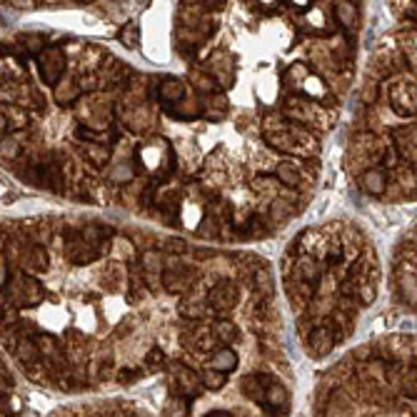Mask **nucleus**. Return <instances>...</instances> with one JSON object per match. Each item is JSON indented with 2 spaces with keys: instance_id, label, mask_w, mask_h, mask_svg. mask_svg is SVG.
Masks as SVG:
<instances>
[{
  "instance_id": "f257e3e1",
  "label": "nucleus",
  "mask_w": 417,
  "mask_h": 417,
  "mask_svg": "<svg viewBox=\"0 0 417 417\" xmlns=\"http://www.w3.org/2000/svg\"><path fill=\"white\" fill-rule=\"evenodd\" d=\"M43 297H45V287L27 270H18L5 282V305H13L18 310H30L38 308Z\"/></svg>"
},
{
  "instance_id": "f03ea898",
  "label": "nucleus",
  "mask_w": 417,
  "mask_h": 417,
  "mask_svg": "<svg viewBox=\"0 0 417 417\" xmlns=\"http://www.w3.org/2000/svg\"><path fill=\"white\" fill-rule=\"evenodd\" d=\"M110 245H100L93 243L90 238L82 235V230H68L63 233V258L70 265H90V262L100 260L103 255H108Z\"/></svg>"
},
{
  "instance_id": "7ed1b4c3",
  "label": "nucleus",
  "mask_w": 417,
  "mask_h": 417,
  "mask_svg": "<svg viewBox=\"0 0 417 417\" xmlns=\"http://www.w3.org/2000/svg\"><path fill=\"white\" fill-rule=\"evenodd\" d=\"M35 63H38L41 80L45 82V85H50V88H55V85L63 80V76H65V55H63V50L58 48L43 50Z\"/></svg>"
},
{
  "instance_id": "20e7f679",
  "label": "nucleus",
  "mask_w": 417,
  "mask_h": 417,
  "mask_svg": "<svg viewBox=\"0 0 417 417\" xmlns=\"http://www.w3.org/2000/svg\"><path fill=\"white\" fill-rule=\"evenodd\" d=\"M207 73H210L223 90H230L235 85V58L225 50H215L207 58Z\"/></svg>"
},
{
  "instance_id": "39448f33",
  "label": "nucleus",
  "mask_w": 417,
  "mask_h": 417,
  "mask_svg": "<svg viewBox=\"0 0 417 417\" xmlns=\"http://www.w3.org/2000/svg\"><path fill=\"white\" fill-rule=\"evenodd\" d=\"M240 302V293L235 282L230 280H220L210 287V293H207V305H210L215 313H230V310L238 308Z\"/></svg>"
},
{
  "instance_id": "423d86ee",
  "label": "nucleus",
  "mask_w": 417,
  "mask_h": 417,
  "mask_svg": "<svg viewBox=\"0 0 417 417\" xmlns=\"http://www.w3.org/2000/svg\"><path fill=\"white\" fill-rule=\"evenodd\" d=\"M305 342H308L310 357H325L335 350L340 337H337V333L330 328V325H317V328H313L308 335H305Z\"/></svg>"
},
{
  "instance_id": "0eeeda50",
  "label": "nucleus",
  "mask_w": 417,
  "mask_h": 417,
  "mask_svg": "<svg viewBox=\"0 0 417 417\" xmlns=\"http://www.w3.org/2000/svg\"><path fill=\"white\" fill-rule=\"evenodd\" d=\"M200 275L195 270H172V267H165L160 273V285H163L165 293L170 295H183V293H190L192 282L198 280Z\"/></svg>"
},
{
  "instance_id": "6e6552de",
  "label": "nucleus",
  "mask_w": 417,
  "mask_h": 417,
  "mask_svg": "<svg viewBox=\"0 0 417 417\" xmlns=\"http://www.w3.org/2000/svg\"><path fill=\"white\" fill-rule=\"evenodd\" d=\"M273 175L280 180L282 188H302V183H305V165H300L293 157H287V160L275 165Z\"/></svg>"
},
{
  "instance_id": "1a4fd4ad",
  "label": "nucleus",
  "mask_w": 417,
  "mask_h": 417,
  "mask_svg": "<svg viewBox=\"0 0 417 417\" xmlns=\"http://www.w3.org/2000/svg\"><path fill=\"white\" fill-rule=\"evenodd\" d=\"M125 117V125H128V131L131 133H150L153 128H155V117H153L150 108L145 103H137L133 110H128V115Z\"/></svg>"
},
{
  "instance_id": "9d476101",
  "label": "nucleus",
  "mask_w": 417,
  "mask_h": 417,
  "mask_svg": "<svg viewBox=\"0 0 417 417\" xmlns=\"http://www.w3.org/2000/svg\"><path fill=\"white\" fill-rule=\"evenodd\" d=\"M295 212H297V207H295L290 200L282 198V195H275V198L267 203V218H270V223H273L275 230H280L287 220L293 218Z\"/></svg>"
},
{
  "instance_id": "9b49d317",
  "label": "nucleus",
  "mask_w": 417,
  "mask_h": 417,
  "mask_svg": "<svg viewBox=\"0 0 417 417\" xmlns=\"http://www.w3.org/2000/svg\"><path fill=\"white\" fill-rule=\"evenodd\" d=\"M30 117H27L25 108L15 103H5L3 105V133H18V131H25Z\"/></svg>"
},
{
  "instance_id": "f8f14e48",
  "label": "nucleus",
  "mask_w": 417,
  "mask_h": 417,
  "mask_svg": "<svg viewBox=\"0 0 417 417\" xmlns=\"http://www.w3.org/2000/svg\"><path fill=\"white\" fill-rule=\"evenodd\" d=\"M240 390H243V395H245L250 403H255L258 407H265L267 385H265V380H262V375H258V372L245 375L243 380H240Z\"/></svg>"
},
{
  "instance_id": "ddd939ff",
  "label": "nucleus",
  "mask_w": 417,
  "mask_h": 417,
  "mask_svg": "<svg viewBox=\"0 0 417 417\" xmlns=\"http://www.w3.org/2000/svg\"><path fill=\"white\" fill-rule=\"evenodd\" d=\"M157 93H160L163 105H175V103H180V100H185V95H188V85H185L180 78H165V80H160Z\"/></svg>"
},
{
  "instance_id": "4468645a",
  "label": "nucleus",
  "mask_w": 417,
  "mask_h": 417,
  "mask_svg": "<svg viewBox=\"0 0 417 417\" xmlns=\"http://www.w3.org/2000/svg\"><path fill=\"white\" fill-rule=\"evenodd\" d=\"M207 365H210V368L223 370V372H233V370H238L240 360H238V355H235L233 350H230V345H220V348H215L210 352V357H207Z\"/></svg>"
},
{
  "instance_id": "2eb2a0df",
  "label": "nucleus",
  "mask_w": 417,
  "mask_h": 417,
  "mask_svg": "<svg viewBox=\"0 0 417 417\" xmlns=\"http://www.w3.org/2000/svg\"><path fill=\"white\" fill-rule=\"evenodd\" d=\"M285 405H287L285 385L270 380V383H267V390H265V407H262V410H267V415H278Z\"/></svg>"
},
{
  "instance_id": "dca6fc26",
  "label": "nucleus",
  "mask_w": 417,
  "mask_h": 417,
  "mask_svg": "<svg viewBox=\"0 0 417 417\" xmlns=\"http://www.w3.org/2000/svg\"><path fill=\"white\" fill-rule=\"evenodd\" d=\"M50 265V258H48V247L43 245H35L27 250V258L23 260V270H27V273L33 275H41L45 273Z\"/></svg>"
},
{
  "instance_id": "f3484780",
  "label": "nucleus",
  "mask_w": 417,
  "mask_h": 417,
  "mask_svg": "<svg viewBox=\"0 0 417 417\" xmlns=\"http://www.w3.org/2000/svg\"><path fill=\"white\" fill-rule=\"evenodd\" d=\"M333 13H335L337 25L345 27V30H352L357 25V5L352 0H335Z\"/></svg>"
},
{
  "instance_id": "a211bd4d",
  "label": "nucleus",
  "mask_w": 417,
  "mask_h": 417,
  "mask_svg": "<svg viewBox=\"0 0 417 417\" xmlns=\"http://www.w3.org/2000/svg\"><path fill=\"white\" fill-rule=\"evenodd\" d=\"M80 95H82V88L78 80H65L55 85V103L60 105V108H70L76 100H80Z\"/></svg>"
},
{
  "instance_id": "6ab92c4d",
  "label": "nucleus",
  "mask_w": 417,
  "mask_h": 417,
  "mask_svg": "<svg viewBox=\"0 0 417 417\" xmlns=\"http://www.w3.org/2000/svg\"><path fill=\"white\" fill-rule=\"evenodd\" d=\"M210 310H212L210 305H205L200 297H192V295H188V297L180 302V313H183L185 320H190V322L205 320V315L210 313Z\"/></svg>"
},
{
  "instance_id": "aec40b11",
  "label": "nucleus",
  "mask_w": 417,
  "mask_h": 417,
  "mask_svg": "<svg viewBox=\"0 0 417 417\" xmlns=\"http://www.w3.org/2000/svg\"><path fill=\"white\" fill-rule=\"evenodd\" d=\"M215 337H218L220 345H233V342L240 340V328L235 325L233 320H225V317H220L210 325Z\"/></svg>"
},
{
  "instance_id": "412c9836",
  "label": "nucleus",
  "mask_w": 417,
  "mask_h": 417,
  "mask_svg": "<svg viewBox=\"0 0 417 417\" xmlns=\"http://www.w3.org/2000/svg\"><path fill=\"white\" fill-rule=\"evenodd\" d=\"M190 85L198 93L203 95H212V93H218V80L210 76V73H203V70H190Z\"/></svg>"
},
{
  "instance_id": "4be33fe9",
  "label": "nucleus",
  "mask_w": 417,
  "mask_h": 417,
  "mask_svg": "<svg viewBox=\"0 0 417 417\" xmlns=\"http://www.w3.org/2000/svg\"><path fill=\"white\" fill-rule=\"evenodd\" d=\"M82 160H88L93 168H105L110 163V150L108 145L90 143L88 148H82Z\"/></svg>"
},
{
  "instance_id": "5701e85b",
  "label": "nucleus",
  "mask_w": 417,
  "mask_h": 417,
  "mask_svg": "<svg viewBox=\"0 0 417 417\" xmlns=\"http://www.w3.org/2000/svg\"><path fill=\"white\" fill-rule=\"evenodd\" d=\"M200 380H203V387H205V390L218 392V390H223V387H225L227 372H223V370L210 368V365H207V368L200 372Z\"/></svg>"
},
{
  "instance_id": "b1692460",
  "label": "nucleus",
  "mask_w": 417,
  "mask_h": 417,
  "mask_svg": "<svg viewBox=\"0 0 417 417\" xmlns=\"http://www.w3.org/2000/svg\"><path fill=\"white\" fill-rule=\"evenodd\" d=\"M135 175H137V170L131 163H117V165L110 168L108 180L110 183H115V185H131L133 180H135Z\"/></svg>"
},
{
  "instance_id": "393cba45",
  "label": "nucleus",
  "mask_w": 417,
  "mask_h": 417,
  "mask_svg": "<svg viewBox=\"0 0 417 417\" xmlns=\"http://www.w3.org/2000/svg\"><path fill=\"white\" fill-rule=\"evenodd\" d=\"M33 342L35 348L41 350V355H53V352H58V350H63L60 340L53 335V333H33Z\"/></svg>"
},
{
  "instance_id": "a878e982",
  "label": "nucleus",
  "mask_w": 417,
  "mask_h": 417,
  "mask_svg": "<svg viewBox=\"0 0 417 417\" xmlns=\"http://www.w3.org/2000/svg\"><path fill=\"white\" fill-rule=\"evenodd\" d=\"M140 267L145 270V275H160L165 270V260L160 258L157 250H145L140 255Z\"/></svg>"
},
{
  "instance_id": "bb28decb",
  "label": "nucleus",
  "mask_w": 417,
  "mask_h": 417,
  "mask_svg": "<svg viewBox=\"0 0 417 417\" xmlns=\"http://www.w3.org/2000/svg\"><path fill=\"white\" fill-rule=\"evenodd\" d=\"M165 363H168V357H165V352L157 345H153L148 352H145V357H143V365H145V370H150V372H157V370H163L165 368Z\"/></svg>"
},
{
  "instance_id": "cd10ccee",
  "label": "nucleus",
  "mask_w": 417,
  "mask_h": 417,
  "mask_svg": "<svg viewBox=\"0 0 417 417\" xmlns=\"http://www.w3.org/2000/svg\"><path fill=\"white\" fill-rule=\"evenodd\" d=\"M253 287H255V293L258 295L273 293V280H270L267 267H258V270H253Z\"/></svg>"
},
{
  "instance_id": "c85d7f7f",
  "label": "nucleus",
  "mask_w": 417,
  "mask_h": 417,
  "mask_svg": "<svg viewBox=\"0 0 417 417\" xmlns=\"http://www.w3.org/2000/svg\"><path fill=\"white\" fill-rule=\"evenodd\" d=\"M21 153H25L23 150V143L21 140H15L13 133H8V135L3 137V157H5L8 163H13V160L21 157Z\"/></svg>"
},
{
  "instance_id": "c756f323",
  "label": "nucleus",
  "mask_w": 417,
  "mask_h": 417,
  "mask_svg": "<svg viewBox=\"0 0 417 417\" xmlns=\"http://www.w3.org/2000/svg\"><path fill=\"white\" fill-rule=\"evenodd\" d=\"M23 50L30 55H41L43 50H45V38H43V35H25Z\"/></svg>"
},
{
  "instance_id": "7c9ffc66",
  "label": "nucleus",
  "mask_w": 417,
  "mask_h": 417,
  "mask_svg": "<svg viewBox=\"0 0 417 417\" xmlns=\"http://www.w3.org/2000/svg\"><path fill=\"white\" fill-rule=\"evenodd\" d=\"M143 377V370H133V368H120L115 372V380L120 385H133V383H137Z\"/></svg>"
},
{
  "instance_id": "2f4dec72",
  "label": "nucleus",
  "mask_w": 417,
  "mask_h": 417,
  "mask_svg": "<svg viewBox=\"0 0 417 417\" xmlns=\"http://www.w3.org/2000/svg\"><path fill=\"white\" fill-rule=\"evenodd\" d=\"M120 43H123L125 48H137V43H140V33H137L135 25H125L120 30Z\"/></svg>"
},
{
  "instance_id": "473e14b6",
  "label": "nucleus",
  "mask_w": 417,
  "mask_h": 417,
  "mask_svg": "<svg viewBox=\"0 0 417 417\" xmlns=\"http://www.w3.org/2000/svg\"><path fill=\"white\" fill-rule=\"evenodd\" d=\"M165 253L170 255H185L188 253V243L180 238H168L165 240Z\"/></svg>"
},
{
  "instance_id": "72a5a7b5",
  "label": "nucleus",
  "mask_w": 417,
  "mask_h": 417,
  "mask_svg": "<svg viewBox=\"0 0 417 417\" xmlns=\"http://www.w3.org/2000/svg\"><path fill=\"white\" fill-rule=\"evenodd\" d=\"M207 108L218 110V113H225V110H227V95H225V93H212V95H207Z\"/></svg>"
},
{
  "instance_id": "f704fd0d",
  "label": "nucleus",
  "mask_w": 417,
  "mask_h": 417,
  "mask_svg": "<svg viewBox=\"0 0 417 417\" xmlns=\"http://www.w3.org/2000/svg\"><path fill=\"white\" fill-rule=\"evenodd\" d=\"M8 3H10L15 10H33V8L38 5V0H8Z\"/></svg>"
},
{
  "instance_id": "c9c22d12",
  "label": "nucleus",
  "mask_w": 417,
  "mask_h": 417,
  "mask_svg": "<svg viewBox=\"0 0 417 417\" xmlns=\"http://www.w3.org/2000/svg\"><path fill=\"white\" fill-rule=\"evenodd\" d=\"M207 417H230V415H235V412H227V410H210V412H205Z\"/></svg>"
},
{
  "instance_id": "e433bc0d",
  "label": "nucleus",
  "mask_w": 417,
  "mask_h": 417,
  "mask_svg": "<svg viewBox=\"0 0 417 417\" xmlns=\"http://www.w3.org/2000/svg\"><path fill=\"white\" fill-rule=\"evenodd\" d=\"M45 5H50V8H55V5H63V3H68V0H43Z\"/></svg>"
},
{
  "instance_id": "4c0bfd02",
  "label": "nucleus",
  "mask_w": 417,
  "mask_h": 417,
  "mask_svg": "<svg viewBox=\"0 0 417 417\" xmlns=\"http://www.w3.org/2000/svg\"><path fill=\"white\" fill-rule=\"evenodd\" d=\"M148 3H150V0H137V5H148Z\"/></svg>"
},
{
  "instance_id": "58836bf2",
  "label": "nucleus",
  "mask_w": 417,
  "mask_h": 417,
  "mask_svg": "<svg viewBox=\"0 0 417 417\" xmlns=\"http://www.w3.org/2000/svg\"><path fill=\"white\" fill-rule=\"evenodd\" d=\"M295 3H297V5H305V3H308V0H295Z\"/></svg>"
},
{
  "instance_id": "ea45409f",
  "label": "nucleus",
  "mask_w": 417,
  "mask_h": 417,
  "mask_svg": "<svg viewBox=\"0 0 417 417\" xmlns=\"http://www.w3.org/2000/svg\"><path fill=\"white\" fill-rule=\"evenodd\" d=\"M80 3H93V0H80Z\"/></svg>"
}]
</instances>
